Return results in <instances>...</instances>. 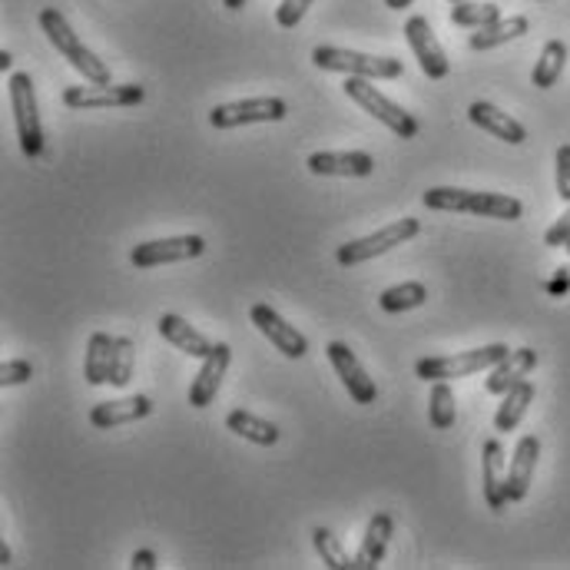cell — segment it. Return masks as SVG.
Instances as JSON below:
<instances>
[{"label":"cell","instance_id":"obj_30","mask_svg":"<svg viewBox=\"0 0 570 570\" xmlns=\"http://www.w3.org/2000/svg\"><path fill=\"white\" fill-rule=\"evenodd\" d=\"M501 21V8L498 4H477V0H461V4L451 8V24L454 27H471L481 31L487 24Z\"/></svg>","mask_w":570,"mask_h":570},{"label":"cell","instance_id":"obj_31","mask_svg":"<svg viewBox=\"0 0 570 570\" xmlns=\"http://www.w3.org/2000/svg\"><path fill=\"white\" fill-rule=\"evenodd\" d=\"M312 544H315V550H318V557H322L325 567H332V570H349V567L355 563V560L345 554L342 541H339L329 527H315V531H312Z\"/></svg>","mask_w":570,"mask_h":570},{"label":"cell","instance_id":"obj_36","mask_svg":"<svg viewBox=\"0 0 570 570\" xmlns=\"http://www.w3.org/2000/svg\"><path fill=\"white\" fill-rule=\"evenodd\" d=\"M570 239V203H567V209L560 213V219L544 232V246H550V250H560L563 242Z\"/></svg>","mask_w":570,"mask_h":570},{"label":"cell","instance_id":"obj_34","mask_svg":"<svg viewBox=\"0 0 570 570\" xmlns=\"http://www.w3.org/2000/svg\"><path fill=\"white\" fill-rule=\"evenodd\" d=\"M308 8H312V0H282L279 11H276L279 27H286V31L299 27V21L305 17V11H308Z\"/></svg>","mask_w":570,"mask_h":570},{"label":"cell","instance_id":"obj_26","mask_svg":"<svg viewBox=\"0 0 570 570\" xmlns=\"http://www.w3.org/2000/svg\"><path fill=\"white\" fill-rule=\"evenodd\" d=\"M531 401H534V385L527 378L518 381L511 391H505L501 404H498V415H495V432H514L521 425V419L527 415Z\"/></svg>","mask_w":570,"mask_h":570},{"label":"cell","instance_id":"obj_13","mask_svg":"<svg viewBox=\"0 0 570 570\" xmlns=\"http://www.w3.org/2000/svg\"><path fill=\"white\" fill-rule=\"evenodd\" d=\"M325 355H329L332 368L339 372V378H342V385L349 388V395H352L355 404H375L378 385H375V378L362 368V362L355 359V352H352L345 342H329V345H325Z\"/></svg>","mask_w":570,"mask_h":570},{"label":"cell","instance_id":"obj_16","mask_svg":"<svg viewBox=\"0 0 570 570\" xmlns=\"http://www.w3.org/2000/svg\"><path fill=\"white\" fill-rule=\"evenodd\" d=\"M229 362H232V349L226 342H216V349L203 359V368L190 385V404L193 409H209V404L216 401V395L222 388V378L229 372Z\"/></svg>","mask_w":570,"mask_h":570},{"label":"cell","instance_id":"obj_24","mask_svg":"<svg viewBox=\"0 0 570 570\" xmlns=\"http://www.w3.org/2000/svg\"><path fill=\"white\" fill-rule=\"evenodd\" d=\"M226 428L232 432V435H239V438H246V441H253V445H259V448H272L276 441H279V425H272V422H266V419H259V415H253V412H246V409H232L229 415H226Z\"/></svg>","mask_w":570,"mask_h":570},{"label":"cell","instance_id":"obj_38","mask_svg":"<svg viewBox=\"0 0 570 570\" xmlns=\"http://www.w3.org/2000/svg\"><path fill=\"white\" fill-rule=\"evenodd\" d=\"M130 567L133 570H153L156 567V554L153 550H136L133 560H130Z\"/></svg>","mask_w":570,"mask_h":570},{"label":"cell","instance_id":"obj_35","mask_svg":"<svg viewBox=\"0 0 570 570\" xmlns=\"http://www.w3.org/2000/svg\"><path fill=\"white\" fill-rule=\"evenodd\" d=\"M557 196L570 203V143L557 149Z\"/></svg>","mask_w":570,"mask_h":570},{"label":"cell","instance_id":"obj_6","mask_svg":"<svg viewBox=\"0 0 570 570\" xmlns=\"http://www.w3.org/2000/svg\"><path fill=\"white\" fill-rule=\"evenodd\" d=\"M419 232H422V222H419L415 216H401V219L381 226L378 232H372V235H365V239L345 242V246L336 250V259H339L342 266H359V263H368V259H375V256H385L388 250H395V246H401V242L415 239Z\"/></svg>","mask_w":570,"mask_h":570},{"label":"cell","instance_id":"obj_19","mask_svg":"<svg viewBox=\"0 0 570 570\" xmlns=\"http://www.w3.org/2000/svg\"><path fill=\"white\" fill-rule=\"evenodd\" d=\"M468 120H471L477 130L492 133V136H498V140H505V143H511V146H521V143L527 140V130H524L511 113L498 110L495 104H487V100H474V104L468 107Z\"/></svg>","mask_w":570,"mask_h":570},{"label":"cell","instance_id":"obj_4","mask_svg":"<svg viewBox=\"0 0 570 570\" xmlns=\"http://www.w3.org/2000/svg\"><path fill=\"white\" fill-rule=\"evenodd\" d=\"M345 97L352 104H359L365 113H372L381 126H388L398 140H415L419 136V120L398 107L395 100H388L378 87H375V80H365V76H349L345 80Z\"/></svg>","mask_w":570,"mask_h":570},{"label":"cell","instance_id":"obj_1","mask_svg":"<svg viewBox=\"0 0 570 570\" xmlns=\"http://www.w3.org/2000/svg\"><path fill=\"white\" fill-rule=\"evenodd\" d=\"M422 203L435 213H468L481 219H505L514 222L524 216V203L505 193H481V190H458V186H432Z\"/></svg>","mask_w":570,"mask_h":570},{"label":"cell","instance_id":"obj_37","mask_svg":"<svg viewBox=\"0 0 570 570\" xmlns=\"http://www.w3.org/2000/svg\"><path fill=\"white\" fill-rule=\"evenodd\" d=\"M544 292H547V295H554V299L567 295V292H570V266H560V269L554 272V279H550V282H544Z\"/></svg>","mask_w":570,"mask_h":570},{"label":"cell","instance_id":"obj_8","mask_svg":"<svg viewBox=\"0 0 570 570\" xmlns=\"http://www.w3.org/2000/svg\"><path fill=\"white\" fill-rule=\"evenodd\" d=\"M289 104L279 97H253V100H235L209 110L213 130H235V126H250V123H279L286 120Z\"/></svg>","mask_w":570,"mask_h":570},{"label":"cell","instance_id":"obj_9","mask_svg":"<svg viewBox=\"0 0 570 570\" xmlns=\"http://www.w3.org/2000/svg\"><path fill=\"white\" fill-rule=\"evenodd\" d=\"M206 253V239L203 235H170V239H149L130 253V263L136 269H156V266H170V263H186Z\"/></svg>","mask_w":570,"mask_h":570},{"label":"cell","instance_id":"obj_3","mask_svg":"<svg viewBox=\"0 0 570 570\" xmlns=\"http://www.w3.org/2000/svg\"><path fill=\"white\" fill-rule=\"evenodd\" d=\"M508 345L505 342H492L481 349H468V352H454V355H435V359H422L415 365V375L422 381H451V378H468L477 372H492L501 359H508Z\"/></svg>","mask_w":570,"mask_h":570},{"label":"cell","instance_id":"obj_42","mask_svg":"<svg viewBox=\"0 0 570 570\" xmlns=\"http://www.w3.org/2000/svg\"><path fill=\"white\" fill-rule=\"evenodd\" d=\"M0 563H4V567L11 563V547L8 544H0Z\"/></svg>","mask_w":570,"mask_h":570},{"label":"cell","instance_id":"obj_41","mask_svg":"<svg viewBox=\"0 0 570 570\" xmlns=\"http://www.w3.org/2000/svg\"><path fill=\"white\" fill-rule=\"evenodd\" d=\"M14 66V57L8 50H0V70H11Z\"/></svg>","mask_w":570,"mask_h":570},{"label":"cell","instance_id":"obj_10","mask_svg":"<svg viewBox=\"0 0 570 570\" xmlns=\"http://www.w3.org/2000/svg\"><path fill=\"white\" fill-rule=\"evenodd\" d=\"M146 100V90L140 84H107V87H66L63 107L70 110H104V107H140Z\"/></svg>","mask_w":570,"mask_h":570},{"label":"cell","instance_id":"obj_7","mask_svg":"<svg viewBox=\"0 0 570 570\" xmlns=\"http://www.w3.org/2000/svg\"><path fill=\"white\" fill-rule=\"evenodd\" d=\"M8 94H11V110H14L17 140H21L24 156H31V159L44 156V126H40V110H37L31 73H14L8 84Z\"/></svg>","mask_w":570,"mask_h":570},{"label":"cell","instance_id":"obj_44","mask_svg":"<svg viewBox=\"0 0 570 570\" xmlns=\"http://www.w3.org/2000/svg\"><path fill=\"white\" fill-rule=\"evenodd\" d=\"M451 4H461V0H451Z\"/></svg>","mask_w":570,"mask_h":570},{"label":"cell","instance_id":"obj_29","mask_svg":"<svg viewBox=\"0 0 570 570\" xmlns=\"http://www.w3.org/2000/svg\"><path fill=\"white\" fill-rule=\"evenodd\" d=\"M425 299H428L425 282H398V286H391L378 295V305H381V312L395 315V312H412V308L425 305Z\"/></svg>","mask_w":570,"mask_h":570},{"label":"cell","instance_id":"obj_28","mask_svg":"<svg viewBox=\"0 0 570 570\" xmlns=\"http://www.w3.org/2000/svg\"><path fill=\"white\" fill-rule=\"evenodd\" d=\"M428 422L435 432H448L458 422V404H454V391L448 381H432V395H428Z\"/></svg>","mask_w":570,"mask_h":570},{"label":"cell","instance_id":"obj_39","mask_svg":"<svg viewBox=\"0 0 570 570\" xmlns=\"http://www.w3.org/2000/svg\"><path fill=\"white\" fill-rule=\"evenodd\" d=\"M415 0H385V8H391V11H401V8H412Z\"/></svg>","mask_w":570,"mask_h":570},{"label":"cell","instance_id":"obj_33","mask_svg":"<svg viewBox=\"0 0 570 570\" xmlns=\"http://www.w3.org/2000/svg\"><path fill=\"white\" fill-rule=\"evenodd\" d=\"M31 378H34V365L27 359H11V362L0 365V385H4V388L24 385Z\"/></svg>","mask_w":570,"mask_h":570},{"label":"cell","instance_id":"obj_32","mask_svg":"<svg viewBox=\"0 0 570 570\" xmlns=\"http://www.w3.org/2000/svg\"><path fill=\"white\" fill-rule=\"evenodd\" d=\"M133 359H136V349L126 336L117 339V359H113V375H110V385L113 388H126L130 378H133Z\"/></svg>","mask_w":570,"mask_h":570},{"label":"cell","instance_id":"obj_14","mask_svg":"<svg viewBox=\"0 0 570 570\" xmlns=\"http://www.w3.org/2000/svg\"><path fill=\"white\" fill-rule=\"evenodd\" d=\"M308 173L315 177H349V180H365L375 173V156L362 153V149H349V153H329L318 149L308 156Z\"/></svg>","mask_w":570,"mask_h":570},{"label":"cell","instance_id":"obj_2","mask_svg":"<svg viewBox=\"0 0 570 570\" xmlns=\"http://www.w3.org/2000/svg\"><path fill=\"white\" fill-rule=\"evenodd\" d=\"M40 27H44V34H47V40L57 47V53L76 70V73H84V80H90V84H97V87H107L110 84V66L80 40L76 34H73V27L66 24V17L57 11V8H44L40 11Z\"/></svg>","mask_w":570,"mask_h":570},{"label":"cell","instance_id":"obj_22","mask_svg":"<svg viewBox=\"0 0 570 570\" xmlns=\"http://www.w3.org/2000/svg\"><path fill=\"white\" fill-rule=\"evenodd\" d=\"M391 534H395V521H391V514H388V511H378V514L368 521V527H365V537H362L359 554L352 557V560H355L352 567H355V570H375V567L381 563L385 550H388Z\"/></svg>","mask_w":570,"mask_h":570},{"label":"cell","instance_id":"obj_20","mask_svg":"<svg viewBox=\"0 0 570 570\" xmlns=\"http://www.w3.org/2000/svg\"><path fill=\"white\" fill-rule=\"evenodd\" d=\"M156 329H159V336L167 339L170 345H177L180 352H186L190 359H199V362L216 349L199 329H193V325L183 315H173V312H162L159 322H156Z\"/></svg>","mask_w":570,"mask_h":570},{"label":"cell","instance_id":"obj_15","mask_svg":"<svg viewBox=\"0 0 570 570\" xmlns=\"http://www.w3.org/2000/svg\"><path fill=\"white\" fill-rule=\"evenodd\" d=\"M481 484L484 501L492 511H505L508 501V468H505V445L498 438H487L481 448Z\"/></svg>","mask_w":570,"mask_h":570},{"label":"cell","instance_id":"obj_11","mask_svg":"<svg viewBox=\"0 0 570 570\" xmlns=\"http://www.w3.org/2000/svg\"><path fill=\"white\" fill-rule=\"evenodd\" d=\"M404 40H409V47H412V53H415V60H419V66L428 80H445L448 76L451 63H448V53L438 44L428 17H422V14L409 17V24H404Z\"/></svg>","mask_w":570,"mask_h":570},{"label":"cell","instance_id":"obj_27","mask_svg":"<svg viewBox=\"0 0 570 570\" xmlns=\"http://www.w3.org/2000/svg\"><path fill=\"white\" fill-rule=\"evenodd\" d=\"M563 66H567V44L563 40H547L544 50H541V57H537V63H534L531 84L537 90H550L557 80H560Z\"/></svg>","mask_w":570,"mask_h":570},{"label":"cell","instance_id":"obj_18","mask_svg":"<svg viewBox=\"0 0 570 570\" xmlns=\"http://www.w3.org/2000/svg\"><path fill=\"white\" fill-rule=\"evenodd\" d=\"M537 458H541V438L537 435H524L518 445H514V458L508 464V501L518 505L527 498L531 492V481H534V468H537Z\"/></svg>","mask_w":570,"mask_h":570},{"label":"cell","instance_id":"obj_43","mask_svg":"<svg viewBox=\"0 0 570 570\" xmlns=\"http://www.w3.org/2000/svg\"><path fill=\"white\" fill-rule=\"evenodd\" d=\"M563 250H567V256H570V239H567V242H563Z\"/></svg>","mask_w":570,"mask_h":570},{"label":"cell","instance_id":"obj_40","mask_svg":"<svg viewBox=\"0 0 570 570\" xmlns=\"http://www.w3.org/2000/svg\"><path fill=\"white\" fill-rule=\"evenodd\" d=\"M222 8L226 11H242V8H246V0H222Z\"/></svg>","mask_w":570,"mask_h":570},{"label":"cell","instance_id":"obj_17","mask_svg":"<svg viewBox=\"0 0 570 570\" xmlns=\"http://www.w3.org/2000/svg\"><path fill=\"white\" fill-rule=\"evenodd\" d=\"M153 412V401L146 395H130V398H117V401H100L90 409V425L100 432L120 428V425H133L143 422Z\"/></svg>","mask_w":570,"mask_h":570},{"label":"cell","instance_id":"obj_5","mask_svg":"<svg viewBox=\"0 0 570 570\" xmlns=\"http://www.w3.org/2000/svg\"><path fill=\"white\" fill-rule=\"evenodd\" d=\"M312 63L318 70H336V73L365 76V80H398L404 73L401 60H395V57H372V53H359V50H345V47H315Z\"/></svg>","mask_w":570,"mask_h":570},{"label":"cell","instance_id":"obj_21","mask_svg":"<svg viewBox=\"0 0 570 570\" xmlns=\"http://www.w3.org/2000/svg\"><path fill=\"white\" fill-rule=\"evenodd\" d=\"M534 368H537V352L534 349H514V352H508V359H501L492 368V375H487L484 388H487V395H505L518 381H524Z\"/></svg>","mask_w":570,"mask_h":570},{"label":"cell","instance_id":"obj_23","mask_svg":"<svg viewBox=\"0 0 570 570\" xmlns=\"http://www.w3.org/2000/svg\"><path fill=\"white\" fill-rule=\"evenodd\" d=\"M113 359H117V339L107 332H94L87 342V359H84V378L97 388L107 385L113 375Z\"/></svg>","mask_w":570,"mask_h":570},{"label":"cell","instance_id":"obj_25","mask_svg":"<svg viewBox=\"0 0 570 570\" xmlns=\"http://www.w3.org/2000/svg\"><path fill=\"white\" fill-rule=\"evenodd\" d=\"M527 27H531V21L521 17V14H514V17H501V21H495V24L481 27L477 34H471L468 44H471V50H495V47H501V44H511V40L524 37Z\"/></svg>","mask_w":570,"mask_h":570},{"label":"cell","instance_id":"obj_12","mask_svg":"<svg viewBox=\"0 0 570 570\" xmlns=\"http://www.w3.org/2000/svg\"><path fill=\"white\" fill-rule=\"evenodd\" d=\"M250 318H253L256 329H259L286 359H305V355H308V339L295 329V325H289L272 305L256 302V305L250 308Z\"/></svg>","mask_w":570,"mask_h":570}]
</instances>
